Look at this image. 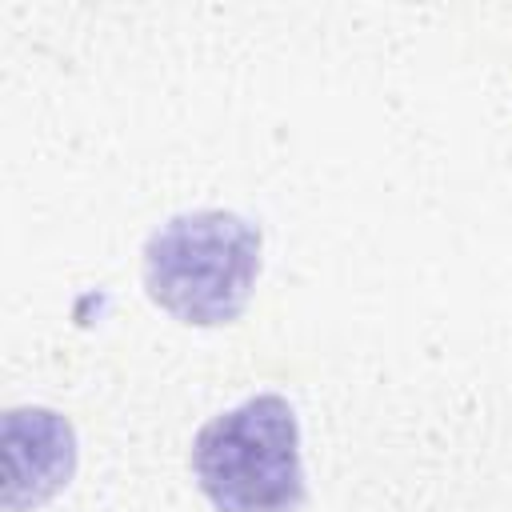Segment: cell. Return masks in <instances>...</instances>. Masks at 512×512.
I'll use <instances>...</instances> for the list:
<instances>
[{
	"label": "cell",
	"mask_w": 512,
	"mask_h": 512,
	"mask_svg": "<svg viewBox=\"0 0 512 512\" xmlns=\"http://www.w3.org/2000/svg\"><path fill=\"white\" fill-rule=\"evenodd\" d=\"M260 252L264 236L252 220L224 208L180 212L144 244V288L172 320L220 328L248 308Z\"/></svg>",
	"instance_id": "6da1fadb"
},
{
	"label": "cell",
	"mask_w": 512,
	"mask_h": 512,
	"mask_svg": "<svg viewBox=\"0 0 512 512\" xmlns=\"http://www.w3.org/2000/svg\"><path fill=\"white\" fill-rule=\"evenodd\" d=\"M192 472L216 512H300L308 484L296 408L260 392L212 416L192 440Z\"/></svg>",
	"instance_id": "7a4b0ae2"
},
{
	"label": "cell",
	"mask_w": 512,
	"mask_h": 512,
	"mask_svg": "<svg viewBox=\"0 0 512 512\" xmlns=\"http://www.w3.org/2000/svg\"><path fill=\"white\" fill-rule=\"evenodd\" d=\"M4 508H36L56 496L76 468V432L52 408H12L4 420Z\"/></svg>",
	"instance_id": "3957f363"
}]
</instances>
